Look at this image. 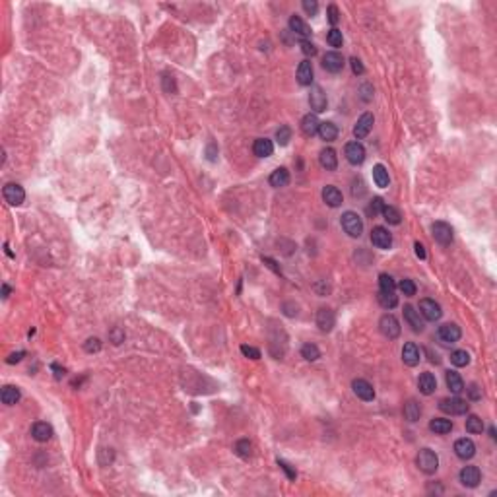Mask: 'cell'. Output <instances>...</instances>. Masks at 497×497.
Segmentation results:
<instances>
[{
  "mask_svg": "<svg viewBox=\"0 0 497 497\" xmlns=\"http://www.w3.org/2000/svg\"><path fill=\"white\" fill-rule=\"evenodd\" d=\"M416 464L423 474H435L439 468V457L431 448H421L416 458Z\"/></svg>",
  "mask_w": 497,
  "mask_h": 497,
  "instance_id": "obj_1",
  "label": "cell"
},
{
  "mask_svg": "<svg viewBox=\"0 0 497 497\" xmlns=\"http://www.w3.org/2000/svg\"><path fill=\"white\" fill-rule=\"evenodd\" d=\"M340 224L342 229L350 237H360L363 233V222H361V218L356 212H344L340 218Z\"/></svg>",
  "mask_w": 497,
  "mask_h": 497,
  "instance_id": "obj_2",
  "label": "cell"
},
{
  "mask_svg": "<svg viewBox=\"0 0 497 497\" xmlns=\"http://www.w3.org/2000/svg\"><path fill=\"white\" fill-rule=\"evenodd\" d=\"M439 408H441V412L451 414V416H462V414H466L468 412L470 404H468L466 400L458 398V396H451V398L441 400V402H439Z\"/></svg>",
  "mask_w": 497,
  "mask_h": 497,
  "instance_id": "obj_3",
  "label": "cell"
},
{
  "mask_svg": "<svg viewBox=\"0 0 497 497\" xmlns=\"http://www.w3.org/2000/svg\"><path fill=\"white\" fill-rule=\"evenodd\" d=\"M379 328L387 338H390V340H394V338H398L400 336V322H398V319H396L394 315H390V313H387V315L381 317Z\"/></svg>",
  "mask_w": 497,
  "mask_h": 497,
  "instance_id": "obj_4",
  "label": "cell"
},
{
  "mask_svg": "<svg viewBox=\"0 0 497 497\" xmlns=\"http://www.w3.org/2000/svg\"><path fill=\"white\" fill-rule=\"evenodd\" d=\"M2 195H4V200L12 206H20V204H23V200H26V191H23V186L16 185V183L4 185Z\"/></svg>",
  "mask_w": 497,
  "mask_h": 497,
  "instance_id": "obj_5",
  "label": "cell"
},
{
  "mask_svg": "<svg viewBox=\"0 0 497 497\" xmlns=\"http://www.w3.org/2000/svg\"><path fill=\"white\" fill-rule=\"evenodd\" d=\"M344 154L351 165H361L365 161V148L360 142H348L344 148Z\"/></svg>",
  "mask_w": 497,
  "mask_h": 497,
  "instance_id": "obj_6",
  "label": "cell"
},
{
  "mask_svg": "<svg viewBox=\"0 0 497 497\" xmlns=\"http://www.w3.org/2000/svg\"><path fill=\"white\" fill-rule=\"evenodd\" d=\"M431 231H433V239L439 245L453 243V227L447 222H435V224L431 225Z\"/></svg>",
  "mask_w": 497,
  "mask_h": 497,
  "instance_id": "obj_7",
  "label": "cell"
},
{
  "mask_svg": "<svg viewBox=\"0 0 497 497\" xmlns=\"http://www.w3.org/2000/svg\"><path fill=\"white\" fill-rule=\"evenodd\" d=\"M437 336H439V340L445 342V344H455V342L460 340L462 332H460V326H457L455 322H447V324L439 326Z\"/></svg>",
  "mask_w": 497,
  "mask_h": 497,
  "instance_id": "obj_8",
  "label": "cell"
},
{
  "mask_svg": "<svg viewBox=\"0 0 497 497\" xmlns=\"http://www.w3.org/2000/svg\"><path fill=\"white\" fill-rule=\"evenodd\" d=\"M344 64H346V60H344V57H342L340 53H336V51H330V53H326V55L322 57V68L326 70V72H332V74L340 72V70L344 68Z\"/></svg>",
  "mask_w": 497,
  "mask_h": 497,
  "instance_id": "obj_9",
  "label": "cell"
},
{
  "mask_svg": "<svg viewBox=\"0 0 497 497\" xmlns=\"http://www.w3.org/2000/svg\"><path fill=\"white\" fill-rule=\"evenodd\" d=\"M371 243L375 245L377 249H390V245H392V235H390L389 229H385L383 225H377V227H373V231H371Z\"/></svg>",
  "mask_w": 497,
  "mask_h": 497,
  "instance_id": "obj_10",
  "label": "cell"
},
{
  "mask_svg": "<svg viewBox=\"0 0 497 497\" xmlns=\"http://www.w3.org/2000/svg\"><path fill=\"white\" fill-rule=\"evenodd\" d=\"M419 313L423 315V319H428V321H439L441 319V315H443V311H441V305L439 303H435L433 299H421L419 301Z\"/></svg>",
  "mask_w": 497,
  "mask_h": 497,
  "instance_id": "obj_11",
  "label": "cell"
},
{
  "mask_svg": "<svg viewBox=\"0 0 497 497\" xmlns=\"http://www.w3.org/2000/svg\"><path fill=\"white\" fill-rule=\"evenodd\" d=\"M351 389H353V392H356L358 398L365 400V402H371V400L375 398V389H373V385H371L369 381L356 379L353 383H351Z\"/></svg>",
  "mask_w": 497,
  "mask_h": 497,
  "instance_id": "obj_12",
  "label": "cell"
},
{
  "mask_svg": "<svg viewBox=\"0 0 497 497\" xmlns=\"http://www.w3.org/2000/svg\"><path fill=\"white\" fill-rule=\"evenodd\" d=\"M458 478H460V484H462V486L476 487L478 484H480V480H482V472H480V468L478 466H464L462 470H460Z\"/></svg>",
  "mask_w": 497,
  "mask_h": 497,
  "instance_id": "obj_13",
  "label": "cell"
},
{
  "mask_svg": "<svg viewBox=\"0 0 497 497\" xmlns=\"http://www.w3.org/2000/svg\"><path fill=\"white\" fill-rule=\"evenodd\" d=\"M455 453H457L458 458H462V460H470V458L476 455V445H474V441L468 437H462L458 439L457 443H455Z\"/></svg>",
  "mask_w": 497,
  "mask_h": 497,
  "instance_id": "obj_14",
  "label": "cell"
},
{
  "mask_svg": "<svg viewBox=\"0 0 497 497\" xmlns=\"http://www.w3.org/2000/svg\"><path fill=\"white\" fill-rule=\"evenodd\" d=\"M373 123H375L373 115H371V113H363V115H361V117L358 119L356 127H353V136L358 138V140L365 138L371 132V128H373Z\"/></svg>",
  "mask_w": 497,
  "mask_h": 497,
  "instance_id": "obj_15",
  "label": "cell"
},
{
  "mask_svg": "<svg viewBox=\"0 0 497 497\" xmlns=\"http://www.w3.org/2000/svg\"><path fill=\"white\" fill-rule=\"evenodd\" d=\"M309 103H311V109L315 111V113H322V111H326V93L322 91L321 86H313L311 89V96H309Z\"/></svg>",
  "mask_w": 497,
  "mask_h": 497,
  "instance_id": "obj_16",
  "label": "cell"
},
{
  "mask_svg": "<svg viewBox=\"0 0 497 497\" xmlns=\"http://www.w3.org/2000/svg\"><path fill=\"white\" fill-rule=\"evenodd\" d=\"M334 322H336V317H334V313L330 309H326V307L319 309V313H317V326L322 332H330L334 328Z\"/></svg>",
  "mask_w": 497,
  "mask_h": 497,
  "instance_id": "obj_17",
  "label": "cell"
},
{
  "mask_svg": "<svg viewBox=\"0 0 497 497\" xmlns=\"http://www.w3.org/2000/svg\"><path fill=\"white\" fill-rule=\"evenodd\" d=\"M404 321L408 322V326L414 332L423 330V321H421V317H419V311H416L412 305H406V307H404Z\"/></svg>",
  "mask_w": 497,
  "mask_h": 497,
  "instance_id": "obj_18",
  "label": "cell"
},
{
  "mask_svg": "<svg viewBox=\"0 0 497 497\" xmlns=\"http://www.w3.org/2000/svg\"><path fill=\"white\" fill-rule=\"evenodd\" d=\"M418 389L421 394H425V396H429V394H433L435 392V389H437V381H435V375L433 373H421L418 379Z\"/></svg>",
  "mask_w": 497,
  "mask_h": 497,
  "instance_id": "obj_19",
  "label": "cell"
},
{
  "mask_svg": "<svg viewBox=\"0 0 497 497\" xmlns=\"http://www.w3.org/2000/svg\"><path fill=\"white\" fill-rule=\"evenodd\" d=\"M402 361L406 365H410V367H416L419 363V350L414 342L404 344V348H402Z\"/></svg>",
  "mask_w": 497,
  "mask_h": 497,
  "instance_id": "obj_20",
  "label": "cell"
},
{
  "mask_svg": "<svg viewBox=\"0 0 497 497\" xmlns=\"http://www.w3.org/2000/svg\"><path fill=\"white\" fill-rule=\"evenodd\" d=\"M31 435H33L35 441L45 443V441H49V439L53 437V428H51L47 421H37V423H33V428H31Z\"/></svg>",
  "mask_w": 497,
  "mask_h": 497,
  "instance_id": "obj_21",
  "label": "cell"
},
{
  "mask_svg": "<svg viewBox=\"0 0 497 497\" xmlns=\"http://www.w3.org/2000/svg\"><path fill=\"white\" fill-rule=\"evenodd\" d=\"M322 200L326 202V204L330 206V208H338V206L342 204V193L336 188L334 185H328L322 188Z\"/></svg>",
  "mask_w": 497,
  "mask_h": 497,
  "instance_id": "obj_22",
  "label": "cell"
},
{
  "mask_svg": "<svg viewBox=\"0 0 497 497\" xmlns=\"http://www.w3.org/2000/svg\"><path fill=\"white\" fill-rule=\"evenodd\" d=\"M253 152H254V156H258V157H270L274 154L272 140H268V138H258V140H254Z\"/></svg>",
  "mask_w": 497,
  "mask_h": 497,
  "instance_id": "obj_23",
  "label": "cell"
},
{
  "mask_svg": "<svg viewBox=\"0 0 497 497\" xmlns=\"http://www.w3.org/2000/svg\"><path fill=\"white\" fill-rule=\"evenodd\" d=\"M319 127H321V123H319V119H317V115L315 113H309V115H305L301 121V130L305 136H315L317 132H319Z\"/></svg>",
  "mask_w": 497,
  "mask_h": 497,
  "instance_id": "obj_24",
  "label": "cell"
},
{
  "mask_svg": "<svg viewBox=\"0 0 497 497\" xmlns=\"http://www.w3.org/2000/svg\"><path fill=\"white\" fill-rule=\"evenodd\" d=\"M319 161L321 165L326 169V171H334L338 167V157H336V152L332 148H324L321 150V156H319Z\"/></svg>",
  "mask_w": 497,
  "mask_h": 497,
  "instance_id": "obj_25",
  "label": "cell"
},
{
  "mask_svg": "<svg viewBox=\"0 0 497 497\" xmlns=\"http://www.w3.org/2000/svg\"><path fill=\"white\" fill-rule=\"evenodd\" d=\"M297 82L301 86H311L313 84V64L309 60H303L297 66Z\"/></svg>",
  "mask_w": 497,
  "mask_h": 497,
  "instance_id": "obj_26",
  "label": "cell"
},
{
  "mask_svg": "<svg viewBox=\"0 0 497 497\" xmlns=\"http://www.w3.org/2000/svg\"><path fill=\"white\" fill-rule=\"evenodd\" d=\"M270 185L274 186V188H282V186H286L288 183H290V171L286 169V167H278V169H274L272 175H270Z\"/></svg>",
  "mask_w": 497,
  "mask_h": 497,
  "instance_id": "obj_27",
  "label": "cell"
},
{
  "mask_svg": "<svg viewBox=\"0 0 497 497\" xmlns=\"http://www.w3.org/2000/svg\"><path fill=\"white\" fill-rule=\"evenodd\" d=\"M445 381H447V387L453 394H460L464 390V381H462V377L458 375L457 371H447Z\"/></svg>",
  "mask_w": 497,
  "mask_h": 497,
  "instance_id": "obj_28",
  "label": "cell"
},
{
  "mask_svg": "<svg viewBox=\"0 0 497 497\" xmlns=\"http://www.w3.org/2000/svg\"><path fill=\"white\" fill-rule=\"evenodd\" d=\"M373 181H375V185L381 186V188H387L390 183V177H389L387 167L381 165V163H377V165L373 167Z\"/></svg>",
  "mask_w": 497,
  "mask_h": 497,
  "instance_id": "obj_29",
  "label": "cell"
},
{
  "mask_svg": "<svg viewBox=\"0 0 497 497\" xmlns=\"http://www.w3.org/2000/svg\"><path fill=\"white\" fill-rule=\"evenodd\" d=\"M429 429L439 433V435H445V433L453 431V421L447 418H433L429 421Z\"/></svg>",
  "mask_w": 497,
  "mask_h": 497,
  "instance_id": "obj_30",
  "label": "cell"
},
{
  "mask_svg": "<svg viewBox=\"0 0 497 497\" xmlns=\"http://www.w3.org/2000/svg\"><path fill=\"white\" fill-rule=\"evenodd\" d=\"M20 389L18 387H12V385H6L4 389H2V392H0V398H2V402L6 404V406H14L18 400H20Z\"/></svg>",
  "mask_w": 497,
  "mask_h": 497,
  "instance_id": "obj_31",
  "label": "cell"
},
{
  "mask_svg": "<svg viewBox=\"0 0 497 497\" xmlns=\"http://www.w3.org/2000/svg\"><path fill=\"white\" fill-rule=\"evenodd\" d=\"M319 136H321L324 142H334L336 136H338V127H336L334 123H330V121L321 123V127H319Z\"/></svg>",
  "mask_w": 497,
  "mask_h": 497,
  "instance_id": "obj_32",
  "label": "cell"
},
{
  "mask_svg": "<svg viewBox=\"0 0 497 497\" xmlns=\"http://www.w3.org/2000/svg\"><path fill=\"white\" fill-rule=\"evenodd\" d=\"M290 30H292L293 33H297V35H301V37H309V35H311L309 26H307L299 16H292V18H290Z\"/></svg>",
  "mask_w": 497,
  "mask_h": 497,
  "instance_id": "obj_33",
  "label": "cell"
},
{
  "mask_svg": "<svg viewBox=\"0 0 497 497\" xmlns=\"http://www.w3.org/2000/svg\"><path fill=\"white\" fill-rule=\"evenodd\" d=\"M419 416H421V406H419L416 400H408L404 404V418L408 421H418Z\"/></svg>",
  "mask_w": 497,
  "mask_h": 497,
  "instance_id": "obj_34",
  "label": "cell"
},
{
  "mask_svg": "<svg viewBox=\"0 0 497 497\" xmlns=\"http://www.w3.org/2000/svg\"><path fill=\"white\" fill-rule=\"evenodd\" d=\"M451 363L455 367H466L470 363V353L466 350H455L451 353Z\"/></svg>",
  "mask_w": 497,
  "mask_h": 497,
  "instance_id": "obj_35",
  "label": "cell"
},
{
  "mask_svg": "<svg viewBox=\"0 0 497 497\" xmlns=\"http://www.w3.org/2000/svg\"><path fill=\"white\" fill-rule=\"evenodd\" d=\"M379 303L385 307V309H394L396 305H398V297L394 295V292H379Z\"/></svg>",
  "mask_w": 497,
  "mask_h": 497,
  "instance_id": "obj_36",
  "label": "cell"
},
{
  "mask_svg": "<svg viewBox=\"0 0 497 497\" xmlns=\"http://www.w3.org/2000/svg\"><path fill=\"white\" fill-rule=\"evenodd\" d=\"M235 453L239 455L241 458H249L253 455V443L249 439H239L235 443Z\"/></svg>",
  "mask_w": 497,
  "mask_h": 497,
  "instance_id": "obj_37",
  "label": "cell"
},
{
  "mask_svg": "<svg viewBox=\"0 0 497 497\" xmlns=\"http://www.w3.org/2000/svg\"><path fill=\"white\" fill-rule=\"evenodd\" d=\"M466 431L468 433H482L484 431V421L478 418V416H468L466 418Z\"/></svg>",
  "mask_w": 497,
  "mask_h": 497,
  "instance_id": "obj_38",
  "label": "cell"
},
{
  "mask_svg": "<svg viewBox=\"0 0 497 497\" xmlns=\"http://www.w3.org/2000/svg\"><path fill=\"white\" fill-rule=\"evenodd\" d=\"M301 356L307 361H317L321 358V350L315 346V344H305L301 348Z\"/></svg>",
  "mask_w": 497,
  "mask_h": 497,
  "instance_id": "obj_39",
  "label": "cell"
},
{
  "mask_svg": "<svg viewBox=\"0 0 497 497\" xmlns=\"http://www.w3.org/2000/svg\"><path fill=\"white\" fill-rule=\"evenodd\" d=\"M381 214H383V218H385L389 224H392V225L400 224V214H398V210H396V208L385 204V208H383V212H381Z\"/></svg>",
  "mask_w": 497,
  "mask_h": 497,
  "instance_id": "obj_40",
  "label": "cell"
},
{
  "mask_svg": "<svg viewBox=\"0 0 497 497\" xmlns=\"http://www.w3.org/2000/svg\"><path fill=\"white\" fill-rule=\"evenodd\" d=\"M276 140H278V144L280 146H288L290 144V140H292V128L290 127H280L278 128V132H276Z\"/></svg>",
  "mask_w": 497,
  "mask_h": 497,
  "instance_id": "obj_41",
  "label": "cell"
},
{
  "mask_svg": "<svg viewBox=\"0 0 497 497\" xmlns=\"http://www.w3.org/2000/svg\"><path fill=\"white\" fill-rule=\"evenodd\" d=\"M379 286H381L379 292H394V290H396V283H394L392 276H389V274H381Z\"/></svg>",
  "mask_w": 497,
  "mask_h": 497,
  "instance_id": "obj_42",
  "label": "cell"
},
{
  "mask_svg": "<svg viewBox=\"0 0 497 497\" xmlns=\"http://www.w3.org/2000/svg\"><path fill=\"white\" fill-rule=\"evenodd\" d=\"M326 41H328V45L330 47H342V43H344V37H342V31L336 30V28H332L330 31H328V35H326Z\"/></svg>",
  "mask_w": 497,
  "mask_h": 497,
  "instance_id": "obj_43",
  "label": "cell"
},
{
  "mask_svg": "<svg viewBox=\"0 0 497 497\" xmlns=\"http://www.w3.org/2000/svg\"><path fill=\"white\" fill-rule=\"evenodd\" d=\"M400 292L404 293V295H416V283L412 282V280H402L400 282Z\"/></svg>",
  "mask_w": 497,
  "mask_h": 497,
  "instance_id": "obj_44",
  "label": "cell"
},
{
  "mask_svg": "<svg viewBox=\"0 0 497 497\" xmlns=\"http://www.w3.org/2000/svg\"><path fill=\"white\" fill-rule=\"evenodd\" d=\"M241 353H243L245 358H251V360H258L261 358V350H256L253 346H247V344L241 346Z\"/></svg>",
  "mask_w": 497,
  "mask_h": 497,
  "instance_id": "obj_45",
  "label": "cell"
},
{
  "mask_svg": "<svg viewBox=\"0 0 497 497\" xmlns=\"http://www.w3.org/2000/svg\"><path fill=\"white\" fill-rule=\"evenodd\" d=\"M383 208H385V202H383V198L375 196V198H373V202H371V206H369V214L379 216L381 212H383Z\"/></svg>",
  "mask_w": 497,
  "mask_h": 497,
  "instance_id": "obj_46",
  "label": "cell"
},
{
  "mask_svg": "<svg viewBox=\"0 0 497 497\" xmlns=\"http://www.w3.org/2000/svg\"><path fill=\"white\" fill-rule=\"evenodd\" d=\"M84 350L89 351V353L101 350V342H99V338H88L86 344H84Z\"/></svg>",
  "mask_w": 497,
  "mask_h": 497,
  "instance_id": "obj_47",
  "label": "cell"
},
{
  "mask_svg": "<svg viewBox=\"0 0 497 497\" xmlns=\"http://www.w3.org/2000/svg\"><path fill=\"white\" fill-rule=\"evenodd\" d=\"M303 10L307 12L309 16H315V14L319 12V4H317V0H303Z\"/></svg>",
  "mask_w": 497,
  "mask_h": 497,
  "instance_id": "obj_48",
  "label": "cell"
},
{
  "mask_svg": "<svg viewBox=\"0 0 497 497\" xmlns=\"http://www.w3.org/2000/svg\"><path fill=\"white\" fill-rule=\"evenodd\" d=\"M301 51H303V55H307V57H315V55H317V47L307 39L301 41Z\"/></svg>",
  "mask_w": 497,
  "mask_h": 497,
  "instance_id": "obj_49",
  "label": "cell"
},
{
  "mask_svg": "<svg viewBox=\"0 0 497 497\" xmlns=\"http://www.w3.org/2000/svg\"><path fill=\"white\" fill-rule=\"evenodd\" d=\"M350 64H351V72L356 74V76H361L363 72H365V68H363V64H361L360 59H356V57H351L350 59Z\"/></svg>",
  "mask_w": 497,
  "mask_h": 497,
  "instance_id": "obj_50",
  "label": "cell"
},
{
  "mask_svg": "<svg viewBox=\"0 0 497 497\" xmlns=\"http://www.w3.org/2000/svg\"><path fill=\"white\" fill-rule=\"evenodd\" d=\"M109 338H111L113 344H121V342H125V332L121 330V328H113V330L109 332Z\"/></svg>",
  "mask_w": 497,
  "mask_h": 497,
  "instance_id": "obj_51",
  "label": "cell"
},
{
  "mask_svg": "<svg viewBox=\"0 0 497 497\" xmlns=\"http://www.w3.org/2000/svg\"><path fill=\"white\" fill-rule=\"evenodd\" d=\"M278 466L282 468L283 472L288 474V478H290V480H295V478H297V472H295V470H292V466H290L286 460H278Z\"/></svg>",
  "mask_w": 497,
  "mask_h": 497,
  "instance_id": "obj_52",
  "label": "cell"
},
{
  "mask_svg": "<svg viewBox=\"0 0 497 497\" xmlns=\"http://www.w3.org/2000/svg\"><path fill=\"white\" fill-rule=\"evenodd\" d=\"M338 20H340L338 8H336L334 4H330V6H328V21H330L332 26H336V23H338Z\"/></svg>",
  "mask_w": 497,
  "mask_h": 497,
  "instance_id": "obj_53",
  "label": "cell"
},
{
  "mask_svg": "<svg viewBox=\"0 0 497 497\" xmlns=\"http://www.w3.org/2000/svg\"><path fill=\"white\" fill-rule=\"evenodd\" d=\"M414 249H416V256H418V258H425V256H428V253H425V247L419 243V241H418V243H414Z\"/></svg>",
  "mask_w": 497,
  "mask_h": 497,
  "instance_id": "obj_54",
  "label": "cell"
},
{
  "mask_svg": "<svg viewBox=\"0 0 497 497\" xmlns=\"http://www.w3.org/2000/svg\"><path fill=\"white\" fill-rule=\"evenodd\" d=\"M26 356V351H16V353H10L8 356V363H18V361H21V358Z\"/></svg>",
  "mask_w": 497,
  "mask_h": 497,
  "instance_id": "obj_55",
  "label": "cell"
},
{
  "mask_svg": "<svg viewBox=\"0 0 497 497\" xmlns=\"http://www.w3.org/2000/svg\"><path fill=\"white\" fill-rule=\"evenodd\" d=\"M468 392H470V398H472V400H480V398H482V394H480V390H478L476 385H470Z\"/></svg>",
  "mask_w": 497,
  "mask_h": 497,
  "instance_id": "obj_56",
  "label": "cell"
},
{
  "mask_svg": "<svg viewBox=\"0 0 497 497\" xmlns=\"http://www.w3.org/2000/svg\"><path fill=\"white\" fill-rule=\"evenodd\" d=\"M53 369L57 371V373H55V377H57V379H60V377H64V373H66V371H64V367L60 369V367H59V365H57V363L53 365Z\"/></svg>",
  "mask_w": 497,
  "mask_h": 497,
  "instance_id": "obj_57",
  "label": "cell"
},
{
  "mask_svg": "<svg viewBox=\"0 0 497 497\" xmlns=\"http://www.w3.org/2000/svg\"><path fill=\"white\" fill-rule=\"evenodd\" d=\"M214 150H216V144H210V146H208V152H206V154H208V159H210V161H214L216 159Z\"/></svg>",
  "mask_w": 497,
  "mask_h": 497,
  "instance_id": "obj_58",
  "label": "cell"
},
{
  "mask_svg": "<svg viewBox=\"0 0 497 497\" xmlns=\"http://www.w3.org/2000/svg\"><path fill=\"white\" fill-rule=\"evenodd\" d=\"M264 263L268 264V266H270V268H272V270H276V272L280 274V268H278V266H276V263H274V261H270V258H264Z\"/></svg>",
  "mask_w": 497,
  "mask_h": 497,
  "instance_id": "obj_59",
  "label": "cell"
},
{
  "mask_svg": "<svg viewBox=\"0 0 497 497\" xmlns=\"http://www.w3.org/2000/svg\"><path fill=\"white\" fill-rule=\"evenodd\" d=\"M8 295H10V286L4 283V286H2V299H6Z\"/></svg>",
  "mask_w": 497,
  "mask_h": 497,
  "instance_id": "obj_60",
  "label": "cell"
},
{
  "mask_svg": "<svg viewBox=\"0 0 497 497\" xmlns=\"http://www.w3.org/2000/svg\"><path fill=\"white\" fill-rule=\"evenodd\" d=\"M489 435H491V437H493V439L497 437V435H495V428H491V429H489Z\"/></svg>",
  "mask_w": 497,
  "mask_h": 497,
  "instance_id": "obj_61",
  "label": "cell"
}]
</instances>
